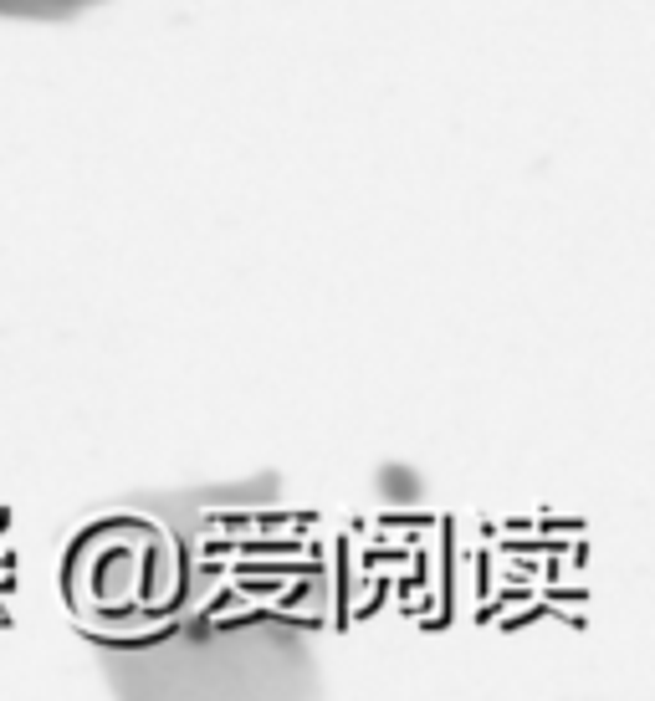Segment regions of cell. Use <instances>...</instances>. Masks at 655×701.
Segmentation results:
<instances>
[{
  "label": "cell",
  "mask_w": 655,
  "mask_h": 701,
  "mask_svg": "<svg viewBox=\"0 0 655 701\" xmlns=\"http://www.w3.org/2000/svg\"><path fill=\"white\" fill-rule=\"evenodd\" d=\"M93 0H0V16H67V11H82Z\"/></svg>",
  "instance_id": "1"
}]
</instances>
